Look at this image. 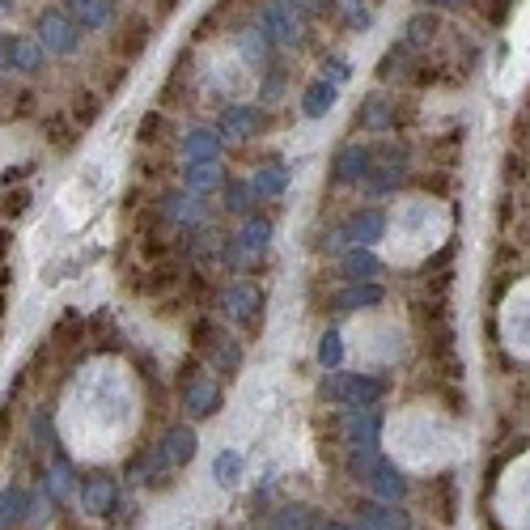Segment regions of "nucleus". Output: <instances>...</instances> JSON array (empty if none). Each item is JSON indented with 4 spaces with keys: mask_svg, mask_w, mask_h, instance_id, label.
<instances>
[{
    "mask_svg": "<svg viewBox=\"0 0 530 530\" xmlns=\"http://www.w3.org/2000/svg\"><path fill=\"white\" fill-rule=\"evenodd\" d=\"M319 395L327 404H339V407H374L386 395V382L369 374H339V369H331L322 377Z\"/></svg>",
    "mask_w": 530,
    "mask_h": 530,
    "instance_id": "1",
    "label": "nucleus"
},
{
    "mask_svg": "<svg viewBox=\"0 0 530 530\" xmlns=\"http://www.w3.org/2000/svg\"><path fill=\"white\" fill-rule=\"evenodd\" d=\"M34 39L47 47V56H72L81 47V26L69 17V9H42L34 22Z\"/></svg>",
    "mask_w": 530,
    "mask_h": 530,
    "instance_id": "2",
    "label": "nucleus"
},
{
    "mask_svg": "<svg viewBox=\"0 0 530 530\" xmlns=\"http://www.w3.org/2000/svg\"><path fill=\"white\" fill-rule=\"evenodd\" d=\"M382 234H386V212L361 209V212H352L349 221L331 234V246H344V242H352V246H374Z\"/></svg>",
    "mask_w": 530,
    "mask_h": 530,
    "instance_id": "3",
    "label": "nucleus"
},
{
    "mask_svg": "<svg viewBox=\"0 0 530 530\" xmlns=\"http://www.w3.org/2000/svg\"><path fill=\"white\" fill-rule=\"evenodd\" d=\"M259 30H264L276 47H297V42H302V17H297L284 0H267L264 14H259Z\"/></svg>",
    "mask_w": 530,
    "mask_h": 530,
    "instance_id": "4",
    "label": "nucleus"
},
{
    "mask_svg": "<svg viewBox=\"0 0 530 530\" xmlns=\"http://www.w3.org/2000/svg\"><path fill=\"white\" fill-rule=\"evenodd\" d=\"M339 437H344L352 450H377L382 416H377L374 407H349V412L339 416Z\"/></svg>",
    "mask_w": 530,
    "mask_h": 530,
    "instance_id": "5",
    "label": "nucleus"
},
{
    "mask_svg": "<svg viewBox=\"0 0 530 530\" xmlns=\"http://www.w3.org/2000/svg\"><path fill=\"white\" fill-rule=\"evenodd\" d=\"M182 404H187V412L196 420L212 416L217 407H221V391H217V382L212 377H204L200 369H191V374L182 377Z\"/></svg>",
    "mask_w": 530,
    "mask_h": 530,
    "instance_id": "6",
    "label": "nucleus"
},
{
    "mask_svg": "<svg viewBox=\"0 0 530 530\" xmlns=\"http://www.w3.org/2000/svg\"><path fill=\"white\" fill-rule=\"evenodd\" d=\"M259 127H264V115H259V107H246V102H234V107H225L221 111V124H217V132L229 140H251L259 136Z\"/></svg>",
    "mask_w": 530,
    "mask_h": 530,
    "instance_id": "7",
    "label": "nucleus"
},
{
    "mask_svg": "<svg viewBox=\"0 0 530 530\" xmlns=\"http://www.w3.org/2000/svg\"><path fill=\"white\" fill-rule=\"evenodd\" d=\"M335 170V182H365L369 179V170H374V149H365V144H344L331 162Z\"/></svg>",
    "mask_w": 530,
    "mask_h": 530,
    "instance_id": "8",
    "label": "nucleus"
},
{
    "mask_svg": "<svg viewBox=\"0 0 530 530\" xmlns=\"http://www.w3.org/2000/svg\"><path fill=\"white\" fill-rule=\"evenodd\" d=\"M259 302H264V293H259L255 284H229L221 293V314L229 322H251Z\"/></svg>",
    "mask_w": 530,
    "mask_h": 530,
    "instance_id": "9",
    "label": "nucleus"
},
{
    "mask_svg": "<svg viewBox=\"0 0 530 530\" xmlns=\"http://www.w3.org/2000/svg\"><path fill=\"white\" fill-rule=\"evenodd\" d=\"M377 302H382V284H374V280H349L339 293H331V306L344 310V314H352V310H374Z\"/></svg>",
    "mask_w": 530,
    "mask_h": 530,
    "instance_id": "10",
    "label": "nucleus"
},
{
    "mask_svg": "<svg viewBox=\"0 0 530 530\" xmlns=\"http://www.w3.org/2000/svg\"><path fill=\"white\" fill-rule=\"evenodd\" d=\"M157 450H162L166 467H187V462L196 459V429L174 424V429H166V437L157 442Z\"/></svg>",
    "mask_w": 530,
    "mask_h": 530,
    "instance_id": "11",
    "label": "nucleus"
},
{
    "mask_svg": "<svg viewBox=\"0 0 530 530\" xmlns=\"http://www.w3.org/2000/svg\"><path fill=\"white\" fill-rule=\"evenodd\" d=\"M64 9L81 30H107L115 17V0H64Z\"/></svg>",
    "mask_w": 530,
    "mask_h": 530,
    "instance_id": "12",
    "label": "nucleus"
},
{
    "mask_svg": "<svg viewBox=\"0 0 530 530\" xmlns=\"http://www.w3.org/2000/svg\"><path fill=\"white\" fill-rule=\"evenodd\" d=\"M182 157L187 162H217L221 157V132L217 127H191L182 136Z\"/></svg>",
    "mask_w": 530,
    "mask_h": 530,
    "instance_id": "13",
    "label": "nucleus"
},
{
    "mask_svg": "<svg viewBox=\"0 0 530 530\" xmlns=\"http://www.w3.org/2000/svg\"><path fill=\"white\" fill-rule=\"evenodd\" d=\"M335 98H339V85H331L327 77H319V81L306 85V94H302V115L306 119H327L335 107Z\"/></svg>",
    "mask_w": 530,
    "mask_h": 530,
    "instance_id": "14",
    "label": "nucleus"
},
{
    "mask_svg": "<svg viewBox=\"0 0 530 530\" xmlns=\"http://www.w3.org/2000/svg\"><path fill=\"white\" fill-rule=\"evenodd\" d=\"M365 484H369V492H374L377 501H386V505H395V501H399V497H404V492H407V479H404V475H399V471H395V467H391V462H386V459L377 462V471L369 475Z\"/></svg>",
    "mask_w": 530,
    "mask_h": 530,
    "instance_id": "15",
    "label": "nucleus"
},
{
    "mask_svg": "<svg viewBox=\"0 0 530 530\" xmlns=\"http://www.w3.org/2000/svg\"><path fill=\"white\" fill-rule=\"evenodd\" d=\"M361 526L369 530H412L404 509H395L386 501H374V505H361Z\"/></svg>",
    "mask_w": 530,
    "mask_h": 530,
    "instance_id": "16",
    "label": "nucleus"
},
{
    "mask_svg": "<svg viewBox=\"0 0 530 530\" xmlns=\"http://www.w3.org/2000/svg\"><path fill=\"white\" fill-rule=\"evenodd\" d=\"M81 505H85V514H111L115 479H107V475H89V479L81 484Z\"/></svg>",
    "mask_w": 530,
    "mask_h": 530,
    "instance_id": "17",
    "label": "nucleus"
},
{
    "mask_svg": "<svg viewBox=\"0 0 530 530\" xmlns=\"http://www.w3.org/2000/svg\"><path fill=\"white\" fill-rule=\"evenodd\" d=\"M162 212H166L170 221H179V225H200L204 204H200L196 191H174V196L162 200Z\"/></svg>",
    "mask_w": 530,
    "mask_h": 530,
    "instance_id": "18",
    "label": "nucleus"
},
{
    "mask_svg": "<svg viewBox=\"0 0 530 530\" xmlns=\"http://www.w3.org/2000/svg\"><path fill=\"white\" fill-rule=\"evenodd\" d=\"M339 272L349 280H374L377 272H382V259H377L369 246H352V251H344V259H339Z\"/></svg>",
    "mask_w": 530,
    "mask_h": 530,
    "instance_id": "19",
    "label": "nucleus"
},
{
    "mask_svg": "<svg viewBox=\"0 0 530 530\" xmlns=\"http://www.w3.org/2000/svg\"><path fill=\"white\" fill-rule=\"evenodd\" d=\"M42 60H47V47L34 34H14V72H39Z\"/></svg>",
    "mask_w": 530,
    "mask_h": 530,
    "instance_id": "20",
    "label": "nucleus"
},
{
    "mask_svg": "<svg viewBox=\"0 0 530 530\" xmlns=\"http://www.w3.org/2000/svg\"><path fill=\"white\" fill-rule=\"evenodd\" d=\"M237 242H242V246H246V255H259V251H267V242H272V221H267V217H246V221H242V229H237Z\"/></svg>",
    "mask_w": 530,
    "mask_h": 530,
    "instance_id": "21",
    "label": "nucleus"
},
{
    "mask_svg": "<svg viewBox=\"0 0 530 530\" xmlns=\"http://www.w3.org/2000/svg\"><path fill=\"white\" fill-rule=\"evenodd\" d=\"M182 182H187V191L204 196V191H212V187H221V166H217V162H187Z\"/></svg>",
    "mask_w": 530,
    "mask_h": 530,
    "instance_id": "22",
    "label": "nucleus"
},
{
    "mask_svg": "<svg viewBox=\"0 0 530 530\" xmlns=\"http://www.w3.org/2000/svg\"><path fill=\"white\" fill-rule=\"evenodd\" d=\"M251 187H255V196H280V191L289 187V170L280 166V162H272V166H259L251 174Z\"/></svg>",
    "mask_w": 530,
    "mask_h": 530,
    "instance_id": "23",
    "label": "nucleus"
},
{
    "mask_svg": "<svg viewBox=\"0 0 530 530\" xmlns=\"http://www.w3.org/2000/svg\"><path fill=\"white\" fill-rule=\"evenodd\" d=\"M237 47H242V56L251 60V64H267V56H272V39H267L264 30H242Z\"/></svg>",
    "mask_w": 530,
    "mask_h": 530,
    "instance_id": "24",
    "label": "nucleus"
},
{
    "mask_svg": "<svg viewBox=\"0 0 530 530\" xmlns=\"http://www.w3.org/2000/svg\"><path fill=\"white\" fill-rule=\"evenodd\" d=\"M399 182H404V170L374 166V170H369V179H365V191H369V196H386V191H395Z\"/></svg>",
    "mask_w": 530,
    "mask_h": 530,
    "instance_id": "25",
    "label": "nucleus"
},
{
    "mask_svg": "<svg viewBox=\"0 0 530 530\" xmlns=\"http://www.w3.org/2000/svg\"><path fill=\"white\" fill-rule=\"evenodd\" d=\"M251 204H255V187L251 182H229L225 187V209L237 212V217H251Z\"/></svg>",
    "mask_w": 530,
    "mask_h": 530,
    "instance_id": "26",
    "label": "nucleus"
},
{
    "mask_svg": "<svg viewBox=\"0 0 530 530\" xmlns=\"http://www.w3.org/2000/svg\"><path fill=\"white\" fill-rule=\"evenodd\" d=\"M212 475H217V484H237V475H242V454H237V450H221V454L212 459Z\"/></svg>",
    "mask_w": 530,
    "mask_h": 530,
    "instance_id": "27",
    "label": "nucleus"
},
{
    "mask_svg": "<svg viewBox=\"0 0 530 530\" xmlns=\"http://www.w3.org/2000/svg\"><path fill=\"white\" fill-rule=\"evenodd\" d=\"M361 124L369 127V132H382V127H391V102L386 98H369L365 102V111H361Z\"/></svg>",
    "mask_w": 530,
    "mask_h": 530,
    "instance_id": "28",
    "label": "nucleus"
},
{
    "mask_svg": "<svg viewBox=\"0 0 530 530\" xmlns=\"http://www.w3.org/2000/svg\"><path fill=\"white\" fill-rule=\"evenodd\" d=\"M47 492H51L56 501H69V497H72V467L64 459L47 471Z\"/></svg>",
    "mask_w": 530,
    "mask_h": 530,
    "instance_id": "29",
    "label": "nucleus"
},
{
    "mask_svg": "<svg viewBox=\"0 0 530 530\" xmlns=\"http://www.w3.org/2000/svg\"><path fill=\"white\" fill-rule=\"evenodd\" d=\"M22 509H26V492H22V488H5V492H0V522H5V526H17Z\"/></svg>",
    "mask_w": 530,
    "mask_h": 530,
    "instance_id": "30",
    "label": "nucleus"
},
{
    "mask_svg": "<svg viewBox=\"0 0 530 530\" xmlns=\"http://www.w3.org/2000/svg\"><path fill=\"white\" fill-rule=\"evenodd\" d=\"M339 361H344L339 331H322V339H319V365H322V369H339Z\"/></svg>",
    "mask_w": 530,
    "mask_h": 530,
    "instance_id": "31",
    "label": "nucleus"
},
{
    "mask_svg": "<svg viewBox=\"0 0 530 530\" xmlns=\"http://www.w3.org/2000/svg\"><path fill=\"white\" fill-rule=\"evenodd\" d=\"M276 530H319V517L310 514L306 505H297V509H284L276 517Z\"/></svg>",
    "mask_w": 530,
    "mask_h": 530,
    "instance_id": "32",
    "label": "nucleus"
},
{
    "mask_svg": "<svg viewBox=\"0 0 530 530\" xmlns=\"http://www.w3.org/2000/svg\"><path fill=\"white\" fill-rule=\"evenodd\" d=\"M212 365L225 369V374H234L237 365H242V349H237L234 339H217V344H212Z\"/></svg>",
    "mask_w": 530,
    "mask_h": 530,
    "instance_id": "33",
    "label": "nucleus"
},
{
    "mask_svg": "<svg viewBox=\"0 0 530 530\" xmlns=\"http://www.w3.org/2000/svg\"><path fill=\"white\" fill-rule=\"evenodd\" d=\"M377 462H382V454H377V450H352V454H349V475L369 479V475L377 471Z\"/></svg>",
    "mask_w": 530,
    "mask_h": 530,
    "instance_id": "34",
    "label": "nucleus"
},
{
    "mask_svg": "<svg viewBox=\"0 0 530 530\" xmlns=\"http://www.w3.org/2000/svg\"><path fill=\"white\" fill-rule=\"evenodd\" d=\"M322 77H327L331 85H349L352 64L344 56H327V60H322Z\"/></svg>",
    "mask_w": 530,
    "mask_h": 530,
    "instance_id": "35",
    "label": "nucleus"
},
{
    "mask_svg": "<svg viewBox=\"0 0 530 530\" xmlns=\"http://www.w3.org/2000/svg\"><path fill=\"white\" fill-rule=\"evenodd\" d=\"M284 5H289L297 17H322V14H331V0H284Z\"/></svg>",
    "mask_w": 530,
    "mask_h": 530,
    "instance_id": "36",
    "label": "nucleus"
},
{
    "mask_svg": "<svg viewBox=\"0 0 530 530\" xmlns=\"http://www.w3.org/2000/svg\"><path fill=\"white\" fill-rule=\"evenodd\" d=\"M432 26H437V22H432L429 14H416L412 22H407V39H429Z\"/></svg>",
    "mask_w": 530,
    "mask_h": 530,
    "instance_id": "37",
    "label": "nucleus"
},
{
    "mask_svg": "<svg viewBox=\"0 0 530 530\" xmlns=\"http://www.w3.org/2000/svg\"><path fill=\"white\" fill-rule=\"evenodd\" d=\"M0 72H14V34H0Z\"/></svg>",
    "mask_w": 530,
    "mask_h": 530,
    "instance_id": "38",
    "label": "nucleus"
},
{
    "mask_svg": "<svg viewBox=\"0 0 530 530\" xmlns=\"http://www.w3.org/2000/svg\"><path fill=\"white\" fill-rule=\"evenodd\" d=\"M349 22H352V26H357V30H365V26H369V22H374V17L365 14V9H357V5H352V9H349Z\"/></svg>",
    "mask_w": 530,
    "mask_h": 530,
    "instance_id": "39",
    "label": "nucleus"
},
{
    "mask_svg": "<svg viewBox=\"0 0 530 530\" xmlns=\"http://www.w3.org/2000/svg\"><path fill=\"white\" fill-rule=\"evenodd\" d=\"M319 530H349L344 522H319Z\"/></svg>",
    "mask_w": 530,
    "mask_h": 530,
    "instance_id": "40",
    "label": "nucleus"
},
{
    "mask_svg": "<svg viewBox=\"0 0 530 530\" xmlns=\"http://www.w3.org/2000/svg\"><path fill=\"white\" fill-rule=\"evenodd\" d=\"M429 5H437V9H446V5H454V0H429Z\"/></svg>",
    "mask_w": 530,
    "mask_h": 530,
    "instance_id": "41",
    "label": "nucleus"
},
{
    "mask_svg": "<svg viewBox=\"0 0 530 530\" xmlns=\"http://www.w3.org/2000/svg\"><path fill=\"white\" fill-rule=\"evenodd\" d=\"M9 5H14V0H0V14H5V9H9Z\"/></svg>",
    "mask_w": 530,
    "mask_h": 530,
    "instance_id": "42",
    "label": "nucleus"
}]
</instances>
